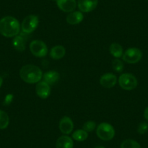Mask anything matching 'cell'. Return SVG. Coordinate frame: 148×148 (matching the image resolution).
I'll return each instance as SVG.
<instances>
[{"instance_id":"obj_17","label":"cell","mask_w":148,"mask_h":148,"mask_svg":"<svg viewBox=\"0 0 148 148\" xmlns=\"http://www.w3.org/2000/svg\"><path fill=\"white\" fill-rule=\"evenodd\" d=\"M51 58L54 60H60L65 55V49L61 45H56L51 49L49 53Z\"/></svg>"},{"instance_id":"obj_3","label":"cell","mask_w":148,"mask_h":148,"mask_svg":"<svg viewBox=\"0 0 148 148\" xmlns=\"http://www.w3.org/2000/svg\"><path fill=\"white\" fill-rule=\"evenodd\" d=\"M97 135L103 141H109L113 139L116 134L113 126L108 123H101L97 127Z\"/></svg>"},{"instance_id":"obj_26","label":"cell","mask_w":148,"mask_h":148,"mask_svg":"<svg viewBox=\"0 0 148 148\" xmlns=\"http://www.w3.org/2000/svg\"><path fill=\"white\" fill-rule=\"evenodd\" d=\"M144 117L147 121H148V107H147L144 111Z\"/></svg>"},{"instance_id":"obj_16","label":"cell","mask_w":148,"mask_h":148,"mask_svg":"<svg viewBox=\"0 0 148 148\" xmlns=\"http://www.w3.org/2000/svg\"><path fill=\"white\" fill-rule=\"evenodd\" d=\"M56 148H73L72 138L67 135L60 136L56 142Z\"/></svg>"},{"instance_id":"obj_29","label":"cell","mask_w":148,"mask_h":148,"mask_svg":"<svg viewBox=\"0 0 148 148\" xmlns=\"http://www.w3.org/2000/svg\"><path fill=\"white\" fill-rule=\"evenodd\" d=\"M147 1H148V0H147Z\"/></svg>"},{"instance_id":"obj_2","label":"cell","mask_w":148,"mask_h":148,"mask_svg":"<svg viewBox=\"0 0 148 148\" xmlns=\"http://www.w3.org/2000/svg\"><path fill=\"white\" fill-rule=\"evenodd\" d=\"M20 76L24 82L33 84L41 82L43 77V73L36 65H25L20 70Z\"/></svg>"},{"instance_id":"obj_20","label":"cell","mask_w":148,"mask_h":148,"mask_svg":"<svg viewBox=\"0 0 148 148\" xmlns=\"http://www.w3.org/2000/svg\"><path fill=\"white\" fill-rule=\"evenodd\" d=\"M10 123V118L8 113L3 110H0V129H5Z\"/></svg>"},{"instance_id":"obj_9","label":"cell","mask_w":148,"mask_h":148,"mask_svg":"<svg viewBox=\"0 0 148 148\" xmlns=\"http://www.w3.org/2000/svg\"><path fill=\"white\" fill-rule=\"evenodd\" d=\"M98 0H78L77 5L82 12H90L97 7Z\"/></svg>"},{"instance_id":"obj_24","label":"cell","mask_w":148,"mask_h":148,"mask_svg":"<svg viewBox=\"0 0 148 148\" xmlns=\"http://www.w3.org/2000/svg\"><path fill=\"white\" fill-rule=\"evenodd\" d=\"M148 131V123L147 122H142L137 127V132L139 134H145Z\"/></svg>"},{"instance_id":"obj_23","label":"cell","mask_w":148,"mask_h":148,"mask_svg":"<svg viewBox=\"0 0 148 148\" xmlns=\"http://www.w3.org/2000/svg\"><path fill=\"white\" fill-rule=\"evenodd\" d=\"M97 127L96 123L93 121H88L85 122L83 125V129L86 132H91L92 131L95 130Z\"/></svg>"},{"instance_id":"obj_1","label":"cell","mask_w":148,"mask_h":148,"mask_svg":"<svg viewBox=\"0 0 148 148\" xmlns=\"http://www.w3.org/2000/svg\"><path fill=\"white\" fill-rule=\"evenodd\" d=\"M21 27L19 21L12 16H5L0 20V34L7 38L18 35Z\"/></svg>"},{"instance_id":"obj_11","label":"cell","mask_w":148,"mask_h":148,"mask_svg":"<svg viewBox=\"0 0 148 148\" xmlns=\"http://www.w3.org/2000/svg\"><path fill=\"white\" fill-rule=\"evenodd\" d=\"M59 128L62 134L66 135L70 134L73 132L74 128V124L72 119L68 116L62 117L60 121Z\"/></svg>"},{"instance_id":"obj_12","label":"cell","mask_w":148,"mask_h":148,"mask_svg":"<svg viewBox=\"0 0 148 148\" xmlns=\"http://www.w3.org/2000/svg\"><path fill=\"white\" fill-rule=\"evenodd\" d=\"M56 2L60 10L69 13L73 12L77 5L76 0H56Z\"/></svg>"},{"instance_id":"obj_10","label":"cell","mask_w":148,"mask_h":148,"mask_svg":"<svg viewBox=\"0 0 148 148\" xmlns=\"http://www.w3.org/2000/svg\"><path fill=\"white\" fill-rule=\"evenodd\" d=\"M99 83L103 87L110 89L112 88L117 83V77L112 73H107L103 74L99 79Z\"/></svg>"},{"instance_id":"obj_14","label":"cell","mask_w":148,"mask_h":148,"mask_svg":"<svg viewBox=\"0 0 148 148\" xmlns=\"http://www.w3.org/2000/svg\"><path fill=\"white\" fill-rule=\"evenodd\" d=\"M12 46L18 52H23L25 49L26 39L23 35H17L12 39Z\"/></svg>"},{"instance_id":"obj_13","label":"cell","mask_w":148,"mask_h":148,"mask_svg":"<svg viewBox=\"0 0 148 148\" xmlns=\"http://www.w3.org/2000/svg\"><path fill=\"white\" fill-rule=\"evenodd\" d=\"M84 20V15L81 11H73L70 12L66 17V21L70 25H77Z\"/></svg>"},{"instance_id":"obj_8","label":"cell","mask_w":148,"mask_h":148,"mask_svg":"<svg viewBox=\"0 0 148 148\" xmlns=\"http://www.w3.org/2000/svg\"><path fill=\"white\" fill-rule=\"evenodd\" d=\"M36 92L37 96L41 99H45L49 97L51 94L50 85L48 84L44 81H41L37 83L36 86Z\"/></svg>"},{"instance_id":"obj_28","label":"cell","mask_w":148,"mask_h":148,"mask_svg":"<svg viewBox=\"0 0 148 148\" xmlns=\"http://www.w3.org/2000/svg\"><path fill=\"white\" fill-rule=\"evenodd\" d=\"M95 148H105L103 146H97Z\"/></svg>"},{"instance_id":"obj_15","label":"cell","mask_w":148,"mask_h":148,"mask_svg":"<svg viewBox=\"0 0 148 148\" xmlns=\"http://www.w3.org/2000/svg\"><path fill=\"white\" fill-rule=\"evenodd\" d=\"M42 79H43L44 82L47 83L49 85L55 84L59 81L60 74L57 71H49L43 74Z\"/></svg>"},{"instance_id":"obj_7","label":"cell","mask_w":148,"mask_h":148,"mask_svg":"<svg viewBox=\"0 0 148 148\" xmlns=\"http://www.w3.org/2000/svg\"><path fill=\"white\" fill-rule=\"evenodd\" d=\"M124 62L129 64H135L141 60L142 58V52L139 49L132 47L126 49L122 56Z\"/></svg>"},{"instance_id":"obj_21","label":"cell","mask_w":148,"mask_h":148,"mask_svg":"<svg viewBox=\"0 0 148 148\" xmlns=\"http://www.w3.org/2000/svg\"><path fill=\"white\" fill-rule=\"evenodd\" d=\"M121 148H141V146L136 141L129 139L122 142Z\"/></svg>"},{"instance_id":"obj_27","label":"cell","mask_w":148,"mask_h":148,"mask_svg":"<svg viewBox=\"0 0 148 148\" xmlns=\"http://www.w3.org/2000/svg\"><path fill=\"white\" fill-rule=\"evenodd\" d=\"M2 84H3V79H2V76H0V87H1V86H2Z\"/></svg>"},{"instance_id":"obj_25","label":"cell","mask_w":148,"mask_h":148,"mask_svg":"<svg viewBox=\"0 0 148 148\" xmlns=\"http://www.w3.org/2000/svg\"><path fill=\"white\" fill-rule=\"evenodd\" d=\"M13 95L12 94H8L6 95L5 98V100H4V105H9L12 103V100H13Z\"/></svg>"},{"instance_id":"obj_4","label":"cell","mask_w":148,"mask_h":148,"mask_svg":"<svg viewBox=\"0 0 148 148\" xmlns=\"http://www.w3.org/2000/svg\"><path fill=\"white\" fill-rule=\"evenodd\" d=\"M39 23V17L35 15H29L25 17L21 24V30L25 34H30L37 28Z\"/></svg>"},{"instance_id":"obj_5","label":"cell","mask_w":148,"mask_h":148,"mask_svg":"<svg viewBox=\"0 0 148 148\" xmlns=\"http://www.w3.org/2000/svg\"><path fill=\"white\" fill-rule=\"evenodd\" d=\"M119 84L124 90L130 91L137 86L136 78L132 73H123L119 78Z\"/></svg>"},{"instance_id":"obj_22","label":"cell","mask_w":148,"mask_h":148,"mask_svg":"<svg viewBox=\"0 0 148 148\" xmlns=\"http://www.w3.org/2000/svg\"><path fill=\"white\" fill-rule=\"evenodd\" d=\"M112 66L115 71H116L117 73H121L123 71L124 65H123V62L121 60H119V58H116L115 60H113Z\"/></svg>"},{"instance_id":"obj_19","label":"cell","mask_w":148,"mask_h":148,"mask_svg":"<svg viewBox=\"0 0 148 148\" xmlns=\"http://www.w3.org/2000/svg\"><path fill=\"white\" fill-rule=\"evenodd\" d=\"M72 138L77 142H84L88 138V132L84 129H78L73 133Z\"/></svg>"},{"instance_id":"obj_18","label":"cell","mask_w":148,"mask_h":148,"mask_svg":"<svg viewBox=\"0 0 148 148\" xmlns=\"http://www.w3.org/2000/svg\"><path fill=\"white\" fill-rule=\"evenodd\" d=\"M110 52L115 58H120L123 55V49L121 45L119 43L111 44L109 48Z\"/></svg>"},{"instance_id":"obj_6","label":"cell","mask_w":148,"mask_h":148,"mask_svg":"<svg viewBox=\"0 0 148 148\" xmlns=\"http://www.w3.org/2000/svg\"><path fill=\"white\" fill-rule=\"evenodd\" d=\"M30 51L36 58H44L47 55L48 49L46 44L41 40H34L30 44Z\"/></svg>"}]
</instances>
